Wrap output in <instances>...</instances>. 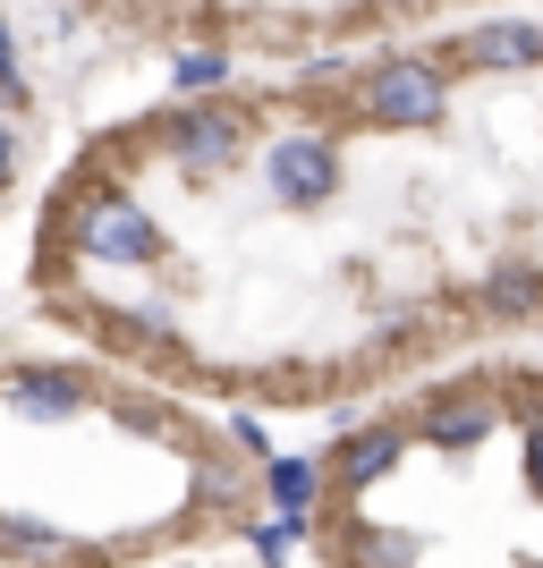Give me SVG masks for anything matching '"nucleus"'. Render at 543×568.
I'll return each instance as SVG.
<instances>
[{"label":"nucleus","instance_id":"1","mask_svg":"<svg viewBox=\"0 0 543 568\" xmlns=\"http://www.w3.org/2000/svg\"><path fill=\"white\" fill-rule=\"evenodd\" d=\"M374 153L349 51H314L281 94L230 77L170 94L60 170L26 297L43 332L263 425H323L450 356L543 339V162Z\"/></svg>","mask_w":543,"mask_h":568},{"label":"nucleus","instance_id":"2","mask_svg":"<svg viewBox=\"0 0 543 568\" xmlns=\"http://www.w3.org/2000/svg\"><path fill=\"white\" fill-rule=\"evenodd\" d=\"M289 467L263 416L77 339L0 348V568L263 560Z\"/></svg>","mask_w":543,"mask_h":568},{"label":"nucleus","instance_id":"3","mask_svg":"<svg viewBox=\"0 0 543 568\" xmlns=\"http://www.w3.org/2000/svg\"><path fill=\"white\" fill-rule=\"evenodd\" d=\"M298 568H543V339L323 416L289 467Z\"/></svg>","mask_w":543,"mask_h":568},{"label":"nucleus","instance_id":"4","mask_svg":"<svg viewBox=\"0 0 543 568\" xmlns=\"http://www.w3.org/2000/svg\"><path fill=\"white\" fill-rule=\"evenodd\" d=\"M204 568H272V560H204Z\"/></svg>","mask_w":543,"mask_h":568}]
</instances>
